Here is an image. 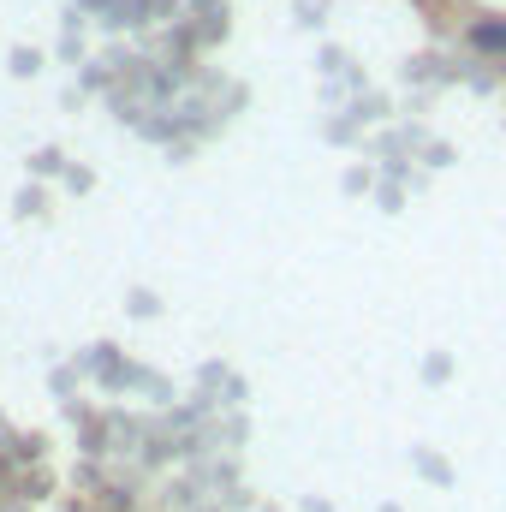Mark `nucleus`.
<instances>
[{
    "instance_id": "f257e3e1",
    "label": "nucleus",
    "mask_w": 506,
    "mask_h": 512,
    "mask_svg": "<svg viewBox=\"0 0 506 512\" xmlns=\"http://www.w3.org/2000/svg\"><path fill=\"white\" fill-rule=\"evenodd\" d=\"M465 42H471L477 54H495V60H506V18H501V12L471 18V24H465Z\"/></svg>"
}]
</instances>
